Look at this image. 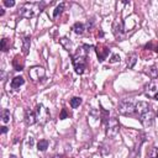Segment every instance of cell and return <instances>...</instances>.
Listing matches in <instances>:
<instances>
[{
  "instance_id": "32",
  "label": "cell",
  "mask_w": 158,
  "mask_h": 158,
  "mask_svg": "<svg viewBox=\"0 0 158 158\" xmlns=\"http://www.w3.org/2000/svg\"><path fill=\"white\" fill-rule=\"evenodd\" d=\"M53 158H63V156H62V154H57V156H54Z\"/></svg>"
},
{
  "instance_id": "14",
  "label": "cell",
  "mask_w": 158,
  "mask_h": 158,
  "mask_svg": "<svg viewBox=\"0 0 158 158\" xmlns=\"http://www.w3.org/2000/svg\"><path fill=\"white\" fill-rule=\"evenodd\" d=\"M144 73H146L149 78H152V79H157V78H158V69H157L154 65H151V67L144 68Z\"/></svg>"
},
{
  "instance_id": "2",
  "label": "cell",
  "mask_w": 158,
  "mask_h": 158,
  "mask_svg": "<svg viewBox=\"0 0 158 158\" xmlns=\"http://www.w3.org/2000/svg\"><path fill=\"white\" fill-rule=\"evenodd\" d=\"M43 2H26L19 9V15L23 19L36 17L43 9Z\"/></svg>"
},
{
  "instance_id": "19",
  "label": "cell",
  "mask_w": 158,
  "mask_h": 158,
  "mask_svg": "<svg viewBox=\"0 0 158 158\" xmlns=\"http://www.w3.org/2000/svg\"><path fill=\"white\" fill-rule=\"evenodd\" d=\"M48 148V141L47 139H40L38 143H37V149L38 151H46Z\"/></svg>"
},
{
  "instance_id": "26",
  "label": "cell",
  "mask_w": 158,
  "mask_h": 158,
  "mask_svg": "<svg viewBox=\"0 0 158 158\" xmlns=\"http://www.w3.org/2000/svg\"><path fill=\"white\" fill-rule=\"evenodd\" d=\"M148 156H149V158H157L158 157V148L157 147H152L151 151L148 152Z\"/></svg>"
},
{
  "instance_id": "10",
  "label": "cell",
  "mask_w": 158,
  "mask_h": 158,
  "mask_svg": "<svg viewBox=\"0 0 158 158\" xmlns=\"http://www.w3.org/2000/svg\"><path fill=\"white\" fill-rule=\"evenodd\" d=\"M138 117H139V121L142 122V125L144 127H149L153 123V120H154V116H153V112H152L151 109L147 110L146 112H143L142 115H139Z\"/></svg>"
},
{
  "instance_id": "31",
  "label": "cell",
  "mask_w": 158,
  "mask_h": 158,
  "mask_svg": "<svg viewBox=\"0 0 158 158\" xmlns=\"http://www.w3.org/2000/svg\"><path fill=\"white\" fill-rule=\"evenodd\" d=\"M153 51H154V52H158V44H157V46H154V47H153Z\"/></svg>"
},
{
  "instance_id": "1",
  "label": "cell",
  "mask_w": 158,
  "mask_h": 158,
  "mask_svg": "<svg viewBox=\"0 0 158 158\" xmlns=\"http://www.w3.org/2000/svg\"><path fill=\"white\" fill-rule=\"evenodd\" d=\"M91 48H93L91 46L83 44L80 48H78L77 53L72 57L75 73L83 74L85 72V69H86V56H88V53H90V49Z\"/></svg>"
},
{
  "instance_id": "24",
  "label": "cell",
  "mask_w": 158,
  "mask_h": 158,
  "mask_svg": "<svg viewBox=\"0 0 158 158\" xmlns=\"http://www.w3.org/2000/svg\"><path fill=\"white\" fill-rule=\"evenodd\" d=\"M9 46H10V41L4 37V38L1 40V49H2L4 52H6V51L9 49Z\"/></svg>"
},
{
  "instance_id": "7",
  "label": "cell",
  "mask_w": 158,
  "mask_h": 158,
  "mask_svg": "<svg viewBox=\"0 0 158 158\" xmlns=\"http://www.w3.org/2000/svg\"><path fill=\"white\" fill-rule=\"evenodd\" d=\"M144 94H146V96H148L151 99H153L158 94V78L157 79H152L144 86Z\"/></svg>"
},
{
  "instance_id": "17",
  "label": "cell",
  "mask_w": 158,
  "mask_h": 158,
  "mask_svg": "<svg viewBox=\"0 0 158 158\" xmlns=\"http://www.w3.org/2000/svg\"><path fill=\"white\" fill-rule=\"evenodd\" d=\"M23 83H25V79H23L22 77H15V78L11 80V88H12V89H19Z\"/></svg>"
},
{
  "instance_id": "3",
  "label": "cell",
  "mask_w": 158,
  "mask_h": 158,
  "mask_svg": "<svg viewBox=\"0 0 158 158\" xmlns=\"http://www.w3.org/2000/svg\"><path fill=\"white\" fill-rule=\"evenodd\" d=\"M117 111L123 116H132L136 112V105L130 100H121L117 105Z\"/></svg>"
},
{
  "instance_id": "37",
  "label": "cell",
  "mask_w": 158,
  "mask_h": 158,
  "mask_svg": "<svg viewBox=\"0 0 158 158\" xmlns=\"http://www.w3.org/2000/svg\"><path fill=\"white\" fill-rule=\"evenodd\" d=\"M157 158H158V157H157Z\"/></svg>"
},
{
  "instance_id": "23",
  "label": "cell",
  "mask_w": 158,
  "mask_h": 158,
  "mask_svg": "<svg viewBox=\"0 0 158 158\" xmlns=\"http://www.w3.org/2000/svg\"><path fill=\"white\" fill-rule=\"evenodd\" d=\"M59 41H60V43L64 46V48H65L67 51H70V49H72V43H70L69 40H67L65 37H63V38H60Z\"/></svg>"
},
{
  "instance_id": "5",
  "label": "cell",
  "mask_w": 158,
  "mask_h": 158,
  "mask_svg": "<svg viewBox=\"0 0 158 158\" xmlns=\"http://www.w3.org/2000/svg\"><path fill=\"white\" fill-rule=\"evenodd\" d=\"M118 128H120L118 120L116 117H110L109 122L106 125V135H107V137H110V138L115 137L118 133Z\"/></svg>"
},
{
  "instance_id": "22",
  "label": "cell",
  "mask_w": 158,
  "mask_h": 158,
  "mask_svg": "<svg viewBox=\"0 0 158 158\" xmlns=\"http://www.w3.org/2000/svg\"><path fill=\"white\" fill-rule=\"evenodd\" d=\"M80 104H81V99H80V98L75 96V98H72V99H70V106H72L73 109H77Z\"/></svg>"
},
{
  "instance_id": "8",
  "label": "cell",
  "mask_w": 158,
  "mask_h": 158,
  "mask_svg": "<svg viewBox=\"0 0 158 158\" xmlns=\"http://www.w3.org/2000/svg\"><path fill=\"white\" fill-rule=\"evenodd\" d=\"M44 74H46V72H44V69L42 67H32L28 70V75H30V78H31L32 81L41 80L42 78H44Z\"/></svg>"
},
{
  "instance_id": "13",
  "label": "cell",
  "mask_w": 158,
  "mask_h": 158,
  "mask_svg": "<svg viewBox=\"0 0 158 158\" xmlns=\"http://www.w3.org/2000/svg\"><path fill=\"white\" fill-rule=\"evenodd\" d=\"M151 107H149V105L146 102V101H138L137 104H136V112L138 114V116L139 115H142L143 112H146L147 110H149Z\"/></svg>"
},
{
  "instance_id": "34",
  "label": "cell",
  "mask_w": 158,
  "mask_h": 158,
  "mask_svg": "<svg viewBox=\"0 0 158 158\" xmlns=\"http://www.w3.org/2000/svg\"><path fill=\"white\" fill-rule=\"evenodd\" d=\"M9 158H17V157H16V156H14V154H11V156H10Z\"/></svg>"
},
{
  "instance_id": "18",
  "label": "cell",
  "mask_w": 158,
  "mask_h": 158,
  "mask_svg": "<svg viewBox=\"0 0 158 158\" xmlns=\"http://www.w3.org/2000/svg\"><path fill=\"white\" fill-rule=\"evenodd\" d=\"M136 62H137V54H136V53H131V54L127 56L126 63H127V67H128L130 69L133 68V65L136 64Z\"/></svg>"
},
{
  "instance_id": "6",
  "label": "cell",
  "mask_w": 158,
  "mask_h": 158,
  "mask_svg": "<svg viewBox=\"0 0 158 158\" xmlns=\"http://www.w3.org/2000/svg\"><path fill=\"white\" fill-rule=\"evenodd\" d=\"M112 33L117 41H123L125 38V32H123V23L121 20H115L112 23Z\"/></svg>"
},
{
  "instance_id": "28",
  "label": "cell",
  "mask_w": 158,
  "mask_h": 158,
  "mask_svg": "<svg viewBox=\"0 0 158 158\" xmlns=\"http://www.w3.org/2000/svg\"><path fill=\"white\" fill-rule=\"evenodd\" d=\"M4 5L7 6V7H11L15 5V1L14 0H4Z\"/></svg>"
},
{
  "instance_id": "27",
  "label": "cell",
  "mask_w": 158,
  "mask_h": 158,
  "mask_svg": "<svg viewBox=\"0 0 158 158\" xmlns=\"http://www.w3.org/2000/svg\"><path fill=\"white\" fill-rule=\"evenodd\" d=\"M116 62H120V56L118 54H112L111 58H110V63H116Z\"/></svg>"
},
{
  "instance_id": "4",
  "label": "cell",
  "mask_w": 158,
  "mask_h": 158,
  "mask_svg": "<svg viewBox=\"0 0 158 158\" xmlns=\"http://www.w3.org/2000/svg\"><path fill=\"white\" fill-rule=\"evenodd\" d=\"M35 112H36V118H37V121H38L41 125H44V123L49 120V117H51V114H49L48 109L44 107L42 104H38V105L36 106Z\"/></svg>"
},
{
  "instance_id": "30",
  "label": "cell",
  "mask_w": 158,
  "mask_h": 158,
  "mask_svg": "<svg viewBox=\"0 0 158 158\" xmlns=\"http://www.w3.org/2000/svg\"><path fill=\"white\" fill-rule=\"evenodd\" d=\"M1 132H2V133H6V132H7V127H6V126H2V127H1Z\"/></svg>"
},
{
  "instance_id": "12",
  "label": "cell",
  "mask_w": 158,
  "mask_h": 158,
  "mask_svg": "<svg viewBox=\"0 0 158 158\" xmlns=\"http://www.w3.org/2000/svg\"><path fill=\"white\" fill-rule=\"evenodd\" d=\"M25 121L28 126L33 125L35 122H37V118H36V112L32 111V110H26L25 111Z\"/></svg>"
},
{
  "instance_id": "25",
  "label": "cell",
  "mask_w": 158,
  "mask_h": 158,
  "mask_svg": "<svg viewBox=\"0 0 158 158\" xmlns=\"http://www.w3.org/2000/svg\"><path fill=\"white\" fill-rule=\"evenodd\" d=\"M72 114L65 109V107H63L62 109V111H60V114H59V120H64V118H67V117H69Z\"/></svg>"
},
{
  "instance_id": "29",
  "label": "cell",
  "mask_w": 158,
  "mask_h": 158,
  "mask_svg": "<svg viewBox=\"0 0 158 158\" xmlns=\"http://www.w3.org/2000/svg\"><path fill=\"white\" fill-rule=\"evenodd\" d=\"M28 146H30V147H32V146H33V138H32V137H30V138H28Z\"/></svg>"
},
{
  "instance_id": "33",
  "label": "cell",
  "mask_w": 158,
  "mask_h": 158,
  "mask_svg": "<svg viewBox=\"0 0 158 158\" xmlns=\"http://www.w3.org/2000/svg\"><path fill=\"white\" fill-rule=\"evenodd\" d=\"M4 15V10L2 9H0V16H2Z\"/></svg>"
},
{
  "instance_id": "11",
  "label": "cell",
  "mask_w": 158,
  "mask_h": 158,
  "mask_svg": "<svg viewBox=\"0 0 158 158\" xmlns=\"http://www.w3.org/2000/svg\"><path fill=\"white\" fill-rule=\"evenodd\" d=\"M12 67H14V69L17 70V72H21V70L23 69L25 62H23V59H22L19 54L14 57V59H12Z\"/></svg>"
},
{
  "instance_id": "16",
  "label": "cell",
  "mask_w": 158,
  "mask_h": 158,
  "mask_svg": "<svg viewBox=\"0 0 158 158\" xmlns=\"http://www.w3.org/2000/svg\"><path fill=\"white\" fill-rule=\"evenodd\" d=\"M72 30H73L74 33H77V35H83L84 31H85V26H84V23H81V22H75V23L73 25Z\"/></svg>"
},
{
  "instance_id": "15",
  "label": "cell",
  "mask_w": 158,
  "mask_h": 158,
  "mask_svg": "<svg viewBox=\"0 0 158 158\" xmlns=\"http://www.w3.org/2000/svg\"><path fill=\"white\" fill-rule=\"evenodd\" d=\"M30 44H31V38H30V36H25L23 40H22V53H23L25 56L28 53Z\"/></svg>"
},
{
  "instance_id": "9",
  "label": "cell",
  "mask_w": 158,
  "mask_h": 158,
  "mask_svg": "<svg viewBox=\"0 0 158 158\" xmlns=\"http://www.w3.org/2000/svg\"><path fill=\"white\" fill-rule=\"evenodd\" d=\"M95 52H96V56L99 58V62H104L107 56L110 54V49L107 46H105L104 43H99L96 47H95Z\"/></svg>"
},
{
  "instance_id": "35",
  "label": "cell",
  "mask_w": 158,
  "mask_h": 158,
  "mask_svg": "<svg viewBox=\"0 0 158 158\" xmlns=\"http://www.w3.org/2000/svg\"><path fill=\"white\" fill-rule=\"evenodd\" d=\"M153 99H154V100H158V94H157V95H156V96H154Z\"/></svg>"
},
{
  "instance_id": "21",
  "label": "cell",
  "mask_w": 158,
  "mask_h": 158,
  "mask_svg": "<svg viewBox=\"0 0 158 158\" xmlns=\"http://www.w3.org/2000/svg\"><path fill=\"white\" fill-rule=\"evenodd\" d=\"M1 120H2L4 123H7V122L10 121V111H9V110L4 109V110L1 111Z\"/></svg>"
},
{
  "instance_id": "20",
  "label": "cell",
  "mask_w": 158,
  "mask_h": 158,
  "mask_svg": "<svg viewBox=\"0 0 158 158\" xmlns=\"http://www.w3.org/2000/svg\"><path fill=\"white\" fill-rule=\"evenodd\" d=\"M64 7H65V4L64 2H62V4H59L56 9H54V11H53V17H57L58 15H60L62 12H63V10H64Z\"/></svg>"
},
{
  "instance_id": "36",
  "label": "cell",
  "mask_w": 158,
  "mask_h": 158,
  "mask_svg": "<svg viewBox=\"0 0 158 158\" xmlns=\"http://www.w3.org/2000/svg\"><path fill=\"white\" fill-rule=\"evenodd\" d=\"M157 116H158V110H157Z\"/></svg>"
}]
</instances>
